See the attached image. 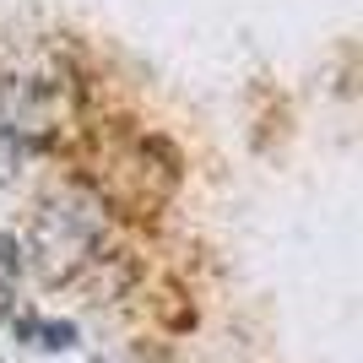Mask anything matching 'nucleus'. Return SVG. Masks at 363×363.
Returning a JSON list of instances; mask_svg holds the SVG:
<instances>
[{
    "instance_id": "20e7f679",
    "label": "nucleus",
    "mask_w": 363,
    "mask_h": 363,
    "mask_svg": "<svg viewBox=\"0 0 363 363\" xmlns=\"http://www.w3.org/2000/svg\"><path fill=\"white\" fill-rule=\"evenodd\" d=\"M28 157H33V147H22V141H11V136H0V179H16Z\"/></svg>"
},
{
    "instance_id": "f03ea898",
    "label": "nucleus",
    "mask_w": 363,
    "mask_h": 363,
    "mask_svg": "<svg viewBox=\"0 0 363 363\" xmlns=\"http://www.w3.org/2000/svg\"><path fill=\"white\" fill-rule=\"evenodd\" d=\"M60 130V87L49 76H0V136L44 147Z\"/></svg>"
},
{
    "instance_id": "423d86ee",
    "label": "nucleus",
    "mask_w": 363,
    "mask_h": 363,
    "mask_svg": "<svg viewBox=\"0 0 363 363\" xmlns=\"http://www.w3.org/2000/svg\"><path fill=\"white\" fill-rule=\"evenodd\" d=\"M11 315V288H0V320Z\"/></svg>"
},
{
    "instance_id": "f257e3e1",
    "label": "nucleus",
    "mask_w": 363,
    "mask_h": 363,
    "mask_svg": "<svg viewBox=\"0 0 363 363\" xmlns=\"http://www.w3.org/2000/svg\"><path fill=\"white\" fill-rule=\"evenodd\" d=\"M98 244H104V196L87 184H60L55 196H44L22 255H33L44 282H76V272L98 255Z\"/></svg>"
},
{
    "instance_id": "39448f33",
    "label": "nucleus",
    "mask_w": 363,
    "mask_h": 363,
    "mask_svg": "<svg viewBox=\"0 0 363 363\" xmlns=\"http://www.w3.org/2000/svg\"><path fill=\"white\" fill-rule=\"evenodd\" d=\"M22 272V244L11 233H0V288H11V277Z\"/></svg>"
},
{
    "instance_id": "7ed1b4c3",
    "label": "nucleus",
    "mask_w": 363,
    "mask_h": 363,
    "mask_svg": "<svg viewBox=\"0 0 363 363\" xmlns=\"http://www.w3.org/2000/svg\"><path fill=\"white\" fill-rule=\"evenodd\" d=\"M11 336H16V347L38 352V358L76 352V325H71V320H55V315H16L11 320Z\"/></svg>"
}]
</instances>
